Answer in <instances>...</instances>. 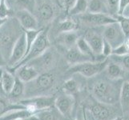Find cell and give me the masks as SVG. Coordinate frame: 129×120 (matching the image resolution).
<instances>
[{
    "label": "cell",
    "mask_w": 129,
    "mask_h": 120,
    "mask_svg": "<svg viewBox=\"0 0 129 120\" xmlns=\"http://www.w3.org/2000/svg\"><path fill=\"white\" fill-rule=\"evenodd\" d=\"M83 112L84 120H89V118H87V112H86V109L85 108H83Z\"/></svg>",
    "instance_id": "43"
},
{
    "label": "cell",
    "mask_w": 129,
    "mask_h": 120,
    "mask_svg": "<svg viewBox=\"0 0 129 120\" xmlns=\"http://www.w3.org/2000/svg\"><path fill=\"white\" fill-rule=\"evenodd\" d=\"M12 11L9 8L7 0H0V18L8 19L11 15Z\"/></svg>",
    "instance_id": "33"
},
{
    "label": "cell",
    "mask_w": 129,
    "mask_h": 120,
    "mask_svg": "<svg viewBox=\"0 0 129 120\" xmlns=\"http://www.w3.org/2000/svg\"><path fill=\"white\" fill-rule=\"evenodd\" d=\"M79 38V34L76 30L75 31L61 32L59 33L56 37V43L66 50H68V49L76 46Z\"/></svg>",
    "instance_id": "18"
},
{
    "label": "cell",
    "mask_w": 129,
    "mask_h": 120,
    "mask_svg": "<svg viewBox=\"0 0 129 120\" xmlns=\"http://www.w3.org/2000/svg\"><path fill=\"white\" fill-rule=\"evenodd\" d=\"M55 106H51L44 110H41L35 114L36 116L39 120H57L59 118V110L56 109L55 110Z\"/></svg>",
    "instance_id": "25"
},
{
    "label": "cell",
    "mask_w": 129,
    "mask_h": 120,
    "mask_svg": "<svg viewBox=\"0 0 129 120\" xmlns=\"http://www.w3.org/2000/svg\"><path fill=\"white\" fill-rule=\"evenodd\" d=\"M102 34L104 39L108 42L113 49L121 45L127 38L118 22L103 26Z\"/></svg>",
    "instance_id": "6"
},
{
    "label": "cell",
    "mask_w": 129,
    "mask_h": 120,
    "mask_svg": "<svg viewBox=\"0 0 129 120\" xmlns=\"http://www.w3.org/2000/svg\"><path fill=\"white\" fill-rule=\"evenodd\" d=\"M87 12L95 13V14L109 15L104 0H89Z\"/></svg>",
    "instance_id": "22"
},
{
    "label": "cell",
    "mask_w": 129,
    "mask_h": 120,
    "mask_svg": "<svg viewBox=\"0 0 129 120\" xmlns=\"http://www.w3.org/2000/svg\"><path fill=\"white\" fill-rule=\"evenodd\" d=\"M79 21L90 28L103 27L104 26L117 22L115 17L107 14H95V13L86 12L78 16Z\"/></svg>",
    "instance_id": "7"
},
{
    "label": "cell",
    "mask_w": 129,
    "mask_h": 120,
    "mask_svg": "<svg viewBox=\"0 0 129 120\" xmlns=\"http://www.w3.org/2000/svg\"><path fill=\"white\" fill-rule=\"evenodd\" d=\"M112 51H113L112 47L111 46L108 42L104 40V47H103V52H102V55H103L104 56H105L106 58H108L109 56L112 55Z\"/></svg>",
    "instance_id": "36"
},
{
    "label": "cell",
    "mask_w": 129,
    "mask_h": 120,
    "mask_svg": "<svg viewBox=\"0 0 129 120\" xmlns=\"http://www.w3.org/2000/svg\"><path fill=\"white\" fill-rule=\"evenodd\" d=\"M49 47H51V43L50 39H49V26L46 28H43L42 32L39 34L37 39L35 40L33 46L30 48V50L27 53L26 57L22 60L20 63L18 64L13 69H9L10 70H15L19 67L20 66L25 65L30 61L33 60L35 58L41 55L44 51H46Z\"/></svg>",
    "instance_id": "4"
},
{
    "label": "cell",
    "mask_w": 129,
    "mask_h": 120,
    "mask_svg": "<svg viewBox=\"0 0 129 120\" xmlns=\"http://www.w3.org/2000/svg\"><path fill=\"white\" fill-rule=\"evenodd\" d=\"M75 99L72 95L64 94L60 95L55 98V106L59 110L60 114L66 118H70L74 109Z\"/></svg>",
    "instance_id": "12"
},
{
    "label": "cell",
    "mask_w": 129,
    "mask_h": 120,
    "mask_svg": "<svg viewBox=\"0 0 129 120\" xmlns=\"http://www.w3.org/2000/svg\"><path fill=\"white\" fill-rule=\"evenodd\" d=\"M119 101H120L123 111L126 112L129 109V81L123 83Z\"/></svg>",
    "instance_id": "27"
},
{
    "label": "cell",
    "mask_w": 129,
    "mask_h": 120,
    "mask_svg": "<svg viewBox=\"0 0 129 120\" xmlns=\"http://www.w3.org/2000/svg\"><path fill=\"white\" fill-rule=\"evenodd\" d=\"M15 74L16 78L20 79L22 82L27 83L36 78L40 74V73L34 66L29 64H25L18 67L15 70Z\"/></svg>",
    "instance_id": "17"
},
{
    "label": "cell",
    "mask_w": 129,
    "mask_h": 120,
    "mask_svg": "<svg viewBox=\"0 0 129 120\" xmlns=\"http://www.w3.org/2000/svg\"><path fill=\"white\" fill-rule=\"evenodd\" d=\"M115 19L120 25L126 37H129V16H124L123 15H117L115 16Z\"/></svg>",
    "instance_id": "32"
},
{
    "label": "cell",
    "mask_w": 129,
    "mask_h": 120,
    "mask_svg": "<svg viewBox=\"0 0 129 120\" xmlns=\"http://www.w3.org/2000/svg\"><path fill=\"white\" fill-rule=\"evenodd\" d=\"M88 1L87 0H76L73 7L68 11L70 16H79L87 12Z\"/></svg>",
    "instance_id": "24"
},
{
    "label": "cell",
    "mask_w": 129,
    "mask_h": 120,
    "mask_svg": "<svg viewBox=\"0 0 129 120\" xmlns=\"http://www.w3.org/2000/svg\"><path fill=\"white\" fill-rule=\"evenodd\" d=\"M55 98L52 96L40 95L31 98H26L19 102V103L25 106L26 109L30 110L35 114L41 110H44L55 106Z\"/></svg>",
    "instance_id": "8"
},
{
    "label": "cell",
    "mask_w": 129,
    "mask_h": 120,
    "mask_svg": "<svg viewBox=\"0 0 129 120\" xmlns=\"http://www.w3.org/2000/svg\"><path fill=\"white\" fill-rule=\"evenodd\" d=\"M15 18L19 22L21 26L24 30L39 29L38 19L33 15L32 12L21 9L17 12Z\"/></svg>",
    "instance_id": "14"
},
{
    "label": "cell",
    "mask_w": 129,
    "mask_h": 120,
    "mask_svg": "<svg viewBox=\"0 0 129 120\" xmlns=\"http://www.w3.org/2000/svg\"><path fill=\"white\" fill-rule=\"evenodd\" d=\"M8 19H3V18H0V27L6 23V21Z\"/></svg>",
    "instance_id": "42"
},
{
    "label": "cell",
    "mask_w": 129,
    "mask_h": 120,
    "mask_svg": "<svg viewBox=\"0 0 129 120\" xmlns=\"http://www.w3.org/2000/svg\"><path fill=\"white\" fill-rule=\"evenodd\" d=\"M108 58L111 61L120 65L126 72H129V54L124 55H112Z\"/></svg>",
    "instance_id": "29"
},
{
    "label": "cell",
    "mask_w": 129,
    "mask_h": 120,
    "mask_svg": "<svg viewBox=\"0 0 129 120\" xmlns=\"http://www.w3.org/2000/svg\"><path fill=\"white\" fill-rule=\"evenodd\" d=\"M104 2L108 8V14L115 18L119 11V0H104Z\"/></svg>",
    "instance_id": "31"
},
{
    "label": "cell",
    "mask_w": 129,
    "mask_h": 120,
    "mask_svg": "<svg viewBox=\"0 0 129 120\" xmlns=\"http://www.w3.org/2000/svg\"><path fill=\"white\" fill-rule=\"evenodd\" d=\"M74 120H84V116H83V109H82V111L78 114V115Z\"/></svg>",
    "instance_id": "41"
},
{
    "label": "cell",
    "mask_w": 129,
    "mask_h": 120,
    "mask_svg": "<svg viewBox=\"0 0 129 120\" xmlns=\"http://www.w3.org/2000/svg\"><path fill=\"white\" fill-rule=\"evenodd\" d=\"M112 120H129V117L123 116V115H119V116H116Z\"/></svg>",
    "instance_id": "40"
},
{
    "label": "cell",
    "mask_w": 129,
    "mask_h": 120,
    "mask_svg": "<svg viewBox=\"0 0 129 120\" xmlns=\"http://www.w3.org/2000/svg\"><path fill=\"white\" fill-rule=\"evenodd\" d=\"M55 63V55L53 50L49 47L46 51H44L41 55L35 58L33 60L30 61L26 64L34 66L38 71L40 73L47 72L49 69L52 67V66ZM41 74V73H40Z\"/></svg>",
    "instance_id": "10"
},
{
    "label": "cell",
    "mask_w": 129,
    "mask_h": 120,
    "mask_svg": "<svg viewBox=\"0 0 129 120\" xmlns=\"http://www.w3.org/2000/svg\"><path fill=\"white\" fill-rule=\"evenodd\" d=\"M78 28L79 23L72 18H68V19L59 22V23H58V31H59V33L75 31Z\"/></svg>",
    "instance_id": "23"
},
{
    "label": "cell",
    "mask_w": 129,
    "mask_h": 120,
    "mask_svg": "<svg viewBox=\"0 0 129 120\" xmlns=\"http://www.w3.org/2000/svg\"><path fill=\"white\" fill-rule=\"evenodd\" d=\"M124 77H126L127 81H129V72H126L125 75H124Z\"/></svg>",
    "instance_id": "44"
},
{
    "label": "cell",
    "mask_w": 129,
    "mask_h": 120,
    "mask_svg": "<svg viewBox=\"0 0 129 120\" xmlns=\"http://www.w3.org/2000/svg\"><path fill=\"white\" fill-rule=\"evenodd\" d=\"M129 6V0H119L118 15H123L124 11Z\"/></svg>",
    "instance_id": "37"
},
{
    "label": "cell",
    "mask_w": 129,
    "mask_h": 120,
    "mask_svg": "<svg viewBox=\"0 0 129 120\" xmlns=\"http://www.w3.org/2000/svg\"><path fill=\"white\" fill-rule=\"evenodd\" d=\"M15 74H14L9 70H4L3 74V90L6 95H8L9 93L12 90L13 87L15 85Z\"/></svg>",
    "instance_id": "21"
},
{
    "label": "cell",
    "mask_w": 129,
    "mask_h": 120,
    "mask_svg": "<svg viewBox=\"0 0 129 120\" xmlns=\"http://www.w3.org/2000/svg\"><path fill=\"white\" fill-rule=\"evenodd\" d=\"M4 67L2 66H0V94L3 93V71H4Z\"/></svg>",
    "instance_id": "38"
},
{
    "label": "cell",
    "mask_w": 129,
    "mask_h": 120,
    "mask_svg": "<svg viewBox=\"0 0 129 120\" xmlns=\"http://www.w3.org/2000/svg\"><path fill=\"white\" fill-rule=\"evenodd\" d=\"M18 5L22 7L21 9L27 10L30 12H33L35 8V2L34 0H16Z\"/></svg>",
    "instance_id": "34"
},
{
    "label": "cell",
    "mask_w": 129,
    "mask_h": 120,
    "mask_svg": "<svg viewBox=\"0 0 129 120\" xmlns=\"http://www.w3.org/2000/svg\"><path fill=\"white\" fill-rule=\"evenodd\" d=\"M123 79H110L108 77L94 82L91 87V94L95 100L101 103L112 105L120 99Z\"/></svg>",
    "instance_id": "1"
},
{
    "label": "cell",
    "mask_w": 129,
    "mask_h": 120,
    "mask_svg": "<svg viewBox=\"0 0 129 120\" xmlns=\"http://www.w3.org/2000/svg\"><path fill=\"white\" fill-rule=\"evenodd\" d=\"M24 32L16 18H8L0 27V55L7 64L16 41Z\"/></svg>",
    "instance_id": "2"
},
{
    "label": "cell",
    "mask_w": 129,
    "mask_h": 120,
    "mask_svg": "<svg viewBox=\"0 0 129 120\" xmlns=\"http://www.w3.org/2000/svg\"><path fill=\"white\" fill-rule=\"evenodd\" d=\"M35 11L39 19L42 22H50L55 16V7L50 0H40L35 3Z\"/></svg>",
    "instance_id": "13"
},
{
    "label": "cell",
    "mask_w": 129,
    "mask_h": 120,
    "mask_svg": "<svg viewBox=\"0 0 129 120\" xmlns=\"http://www.w3.org/2000/svg\"><path fill=\"white\" fill-rule=\"evenodd\" d=\"M75 2H76V0H59V4L67 12H68V11L73 7Z\"/></svg>",
    "instance_id": "35"
},
{
    "label": "cell",
    "mask_w": 129,
    "mask_h": 120,
    "mask_svg": "<svg viewBox=\"0 0 129 120\" xmlns=\"http://www.w3.org/2000/svg\"><path fill=\"white\" fill-rule=\"evenodd\" d=\"M25 106L22 105L21 103H11L7 102L3 99L0 98V117L3 116L7 112L13 110H19V109H26Z\"/></svg>",
    "instance_id": "28"
},
{
    "label": "cell",
    "mask_w": 129,
    "mask_h": 120,
    "mask_svg": "<svg viewBox=\"0 0 129 120\" xmlns=\"http://www.w3.org/2000/svg\"><path fill=\"white\" fill-rule=\"evenodd\" d=\"M87 1H89V0H87Z\"/></svg>",
    "instance_id": "45"
},
{
    "label": "cell",
    "mask_w": 129,
    "mask_h": 120,
    "mask_svg": "<svg viewBox=\"0 0 129 120\" xmlns=\"http://www.w3.org/2000/svg\"><path fill=\"white\" fill-rule=\"evenodd\" d=\"M17 120H39V119L35 116V114H34V115H31V116H30V117H27V118H19V119H17Z\"/></svg>",
    "instance_id": "39"
},
{
    "label": "cell",
    "mask_w": 129,
    "mask_h": 120,
    "mask_svg": "<svg viewBox=\"0 0 129 120\" xmlns=\"http://www.w3.org/2000/svg\"><path fill=\"white\" fill-rule=\"evenodd\" d=\"M97 28V27H96ZM96 28H90L88 29L83 35V38L87 40L89 43L93 53L96 55H102L104 47V39L101 32L96 30Z\"/></svg>",
    "instance_id": "11"
},
{
    "label": "cell",
    "mask_w": 129,
    "mask_h": 120,
    "mask_svg": "<svg viewBox=\"0 0 129 120\" xmlns=\"http://www.w3.org/2000/svg\"><path fill=\"white\" fill-rule=\"evenodd\" d=\"M55 83V76L51 72L41 73L33 81L25 83V93L27 98L45 95L44 94L50 91Z\"/></svg>",
    "instance_id": "3"
},
{
    "label": "cell",
    "mask_w": 129,
    "mask_h": 120,
    "mask_svg": "<svg viewBox=\"0 0 129 120\" xmlns=\"http://www.w3.org/2000/svg\"><path fill=\"white\" fill-rule=\"evenodd\" d=\"M87 110L94 120H111L112 115V110L107 106V104L101 103L98 101Z\"/></svg>",
    "instance_id": "16"
},
{
    "label": "cell",
    "mask_w": 129,
    "mask_h": 120,
    "mask_svg": "<svg viewBox=\"0 0 129 120\" xmlns=\"http://www.w3.org/2000/svg\"><path fill=\"white\" fill-rule=\"evenodd\" d=\"M65 59L67 62L72 66L86 63V62H99L95 58L87 55L82 53L77 48L76 46L70 48L68 50H66Z\"/></svg>",
    "instance_id": "15"
},
{
    "label": "cell",
    "mask_w": 129,
    "mask_h": 120,
    "mask_svg": "<svg viewBox=\"0 0 129 120\" xmlns=\"http://www.w3.org/2000/svg\"><path fill=\"white\" fill-rule=\"evenodd\" d=\"M24 93H25V83L23 82H22L20 79L16 78L15 85L7 96H9V98L11 99H17L21 96H23L24 95Z\"/></svg>",
    "instance_id": "26"
},
{
    "label": "cell",
    "mask_w": 129,
    "mask_h": 120,
    "mask_svg": "<svg viewBox=\"0 0 129 120\" xmlns=\"http://www.w3.org/2000/svg\"><path fill=\"white\" fill-rule=\"evenodd\" d=\"M27 53V47H26V35L23 32L21 36L17 40L14 47L12 49L11 56L7 62V66L9 69H13L23 60Z\"/></svg>",
    "instance_id": "9"
},
{
    "label": "cell",
    "mask_w": 129,
    "mask_h": 120,
    "mask_svg": "<svg viewBox=\"0 0 129 120\" xmlns=\"http://www.w3.org/2000/svg\"><path fill=\"white\" fill-rule=\"evenodd\" d=\"M104 71L106 73V76L110 79L116 80V79H123L126 71L123 70L122 66L109 59V63L105 68Z\"/></svg>",
    "instance_id": "19"
},
{
    "label": "cell",
    "mask_w": 129,
    "mask_h": 120,
    "mask_svg": "<svg viewBox=\"0 0 129 120\" xmlns=\"http://www.w3.org/2000/svg\"><path fill=\"white\" fill-rule=\"evenodd\" d=\"M109 63V58L102 62H86L75 64L68 69L69 74H79L86 78H92L104 71Z\"/></svg>",
    "instance_id": "5"
},
{
    "label": "cell",
    "mask_w": 129,
    "mask_h": 120,
    "mask_svg": "<svg viewBox=\"0 0 129 120\" xmlns=\"http://www.w3.org/2000/svg\"><path fill=\"white\" fill-rule=\"evenodd\" d=\"M63 91L66 94L74 95L79 91V84L74 78H69L64 82Z\"/></svg>",
    "instance_id": "30"
},
{
    "label": "cell",
    "mask_w": 129,
    "mask_h": 120,
    "mask_svg": "<svg viewBox=\"0 0 129 120\" xmlns=\"http://www.w3.org/2000/svg\"><path fill=\"white\" fill-rule=\"evenodd\" d=\"M34 114H35L34 113H32L30 110H27L26 108L13 110L0 117V120H17L19 118H27Z\"/></svg>",
    "instance_id": "20"
}]
</instances>
